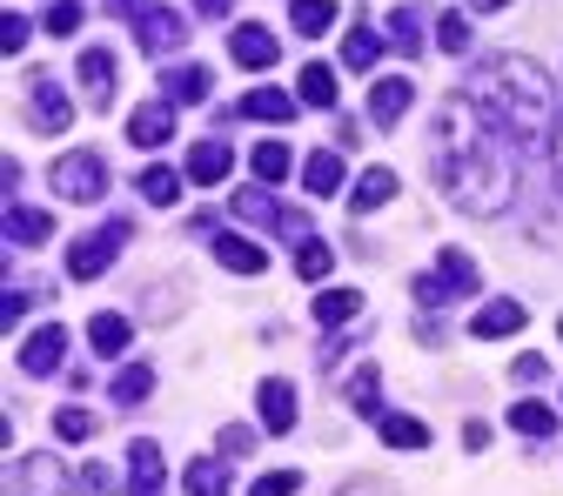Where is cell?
<instances>
[{"label":"cell","instance_id":"f546056e","mask_svg":"<svg viewBox=\"0 0 563 496\" xmlns=\"http://www.w3.org/2000/svg\"><path fill=\"white\" fill-rule=\"evenodd\" d=\"M389 41L376 34V27H356V34H349L342 41V67H356V75H369V67H376V54H383Z\"/></svg>","mask_w":563,"mask_h":496},{"label":"cell","instance_id":"b9f144b4","mask_svg":"<svg viewBox=\"0 0 563 496\" xmlns=\"http://www.w3.org/2000/svg\"><path fill=\"white\" fill-rule=\"evenodd\" d=\"M27 302H34L27 289H8V296H0V329H8V335H14V329L27 322Z\"/></svg>","mask_w":563,"mask_h":496},{"label":"cell","instance_id":"f6af8a7d","mask_svg":"<svg viewBox=\"0 0 563 496\" xmlns=\"http://www.w3.org/2000/svg\"><path fill=\"white\" fill-rule=\"evenodd\" d=\"M275 235L302 242V235H309V216H302V208H282V216H275Z\"/></svg>","mask_w":563,"mask_h":496},{"label":"cell","instance_id":"ffe728a7","mask_svg":"<svg viewBox=\"0 0 563 496\" xmlns=\"http://www.w3.org/2000/svg\"><path fill=\"white\" fill-rule=\"evenodd\" d=\"M302 188H309V195H335V188H342V155H335V148H316V155L302 162Z\"/></svg>","mask_w":563,"mask_h":496},{"label":"cell","instance_id":"836d02e7","mask_svg":"<svg viewBox=\"0 0 563 496\" xmlns=\"http://www.w3.org/2000/svg\"><path fill=\"white\" fill-rule=\"evenodd\" d=\"M141 195H148L155 208H175L181 201V175L175 168H141Z\"/></svg>","mask_w":563,"mask_h":496},{"label":"cell","instance_id":"d4e9b609","mask_svg":"<svg viewBox=\"0 0 563 496\" xmlns=\"http://www.w3.org/2000/svg\"><path fill=\"white\" fill-rule=\"evenodd\" d=\"M148 389H155V363H128V370L114 376V389H108V396H114L121 409H134V403H148Z\"/></svg>","mask_w":563,"mask_h":496},{"label":"cell","instance_id":"1f68e13d","mask_svg":"<svg viewBox=\"0 0 563 496\" xmlns=\"http://www.w3.org/2000/svg\"><path fill=\"white\" fill-rule=\"evenodd\" d=\"M510 430L550 443V437H556V409H543V403H517V409H510Z\"/></svg>","mask_w":563,"mask_h":496},{"label":"cell","instance_id":"3957f363","mask_svg":"<svg viewBox=\"0 0 563 496\" xmlns=\"http://www.w3.org/2000/svg\"><path fill=\"white\" fill-rule=\"evenodd\" d=\"M483 289V268L463 255V249H437V268L416 282V302H430V309H443L450 296H476Z\"/></svg>","mask_w":563,"mask_h":496},{"label":"cell","instance_id":"d6986e66","mask_svg":"<svg viewBox=\"0 0 563 496\" xmlns=\"http://www.w3.org/2000/svg\"><path fill=\"white\" fill-rule=\"evenodd\" d=\"M396 195V168H363L356 175V195H349V208H356V216H369V208H383Z\"/></svg>","mask_w":563,"mask_h":496},{"label":"cell","instance_id":"603a6c76","mask_svg":"<svg viewBox=\"0 0 563 496\" xmlns=\"http://www.w3.org/2000/svg\"><path fill=\"white\" fill-rule=\"evenodd\" d=\"M242 114H249V121H275V128H282V121H296V101L282 95V88H255V95H242Z\"/></svg>","mask_w":563,"mask_h":496},{"label":"cell","instance_id":"60d3db41","mask_svg":"<svg viewBox=\"0 0 563 496\" xmlns=\"http://www.w3.org/2000/svg\"><path fill=\"white\" fill-rule=\"evenodd\" d=\"M75 489H88V496H114V470H101V463H81V470H75Z\"/></svg>","mask_w":563,"mask_h":496},{"label":"cell","instance_id":"ab89813d","mask_svg":"<svg viewBox=\"0 0 563 496\" xmlns=\"http://www.w3.org/2000/svg\"><path fill=\"white\" fill-rule=\"evenodd\" d=\"M216 450L222 456H249L255 450V430H249V422H229V430H216Z\"/></svg>","mask_w":563,"mask_h":496},{"label":"cell","instance_id":"cb8c5ba5","mask_svg":"<svg viewBox=\"0 0 563 496\" xmlns=\"http://www.w3.org/2000/svg\"><path fill=\"white\" fill-rule=\"evenodd\" d=\"M0 229H8V242H47V235H54V216H41V208H21V201H14Z\"/></svg>","mask_w":563,"mask_h":496},{"label":"cell","instance_id":"74e56055","mask_svg":"<svg viewBox=\"0 0 563 496\" xmlns=\"http://www.w3.org/2000/svg\"><path fill=\"white\" fill-rule=\"evenodd\" d=\"M188 496H229V463H195L188 470Z\"/></svg>","mask_w":563,"mask_h":496},{"label":"cell","instance_id":"f5cc1de1","mask_svg":"<svg viewBox=\"0 0 563 496\" xmlns=\"http://www.w3.org/2000/svg\"><path fill=\"white\" fill-rule=\"evenodd\" d=\"M556 188H563V121H556Z\"/></svg>","mask_w":563,"mask_h":496},{"label":"cell","instance_id":"83f0119b","mask_svg":"<svg viewBox=\"0 0 563 496\" xmlns=\"http://www.w3.org/2000/svg\"><path fill=\"white\" fill-rule=\"evenodd\" d=\"M128 335H134V322H128V316H108V309H101V316L88 322V342L101 349V356H121V349H128Z\"/></svg>","mask_w":563,"mask_h":496},{"label":"cell","instance_id":"5bb4252c","mask_svg":"<svg viewBox=\"0 0 563 496\" xmlns=\"http://www.w3.org/2000/svg\"><path fill=\"white\" fill-rule=\"evenodd\" d=\"M262 430H268V437H289V430H296V389L282 383V376L262 383Z\"/></svg>","mask_w":563,"mask_h":496},{"label":"cell","instance_id":"bcb514c9","mask_svg":"<svg viewBox=\"0 0 563 496\" xmlns=\"http://www.w3.org/2000/svg\"><path fill=\"white\" fill-rule=\"evenodd\" d=\"M0 47H8V54H21V47H27V21H21V14L0 21Z\"/></svg>","mask_w":563,"mask_h":496},{"label":"cell","instance_id":"ee69618b","mask_svg":"<svg viewBox=\"0 0 563 496\" xmlns=\"http://www.w3.org/2000/svg\"><path fill=\"white\" fill-rule=\"evenodd\" d=\"M81 27V0H54L47 8V34H75Z\"/></svg>","mask_w":563,"mask_h":496},{"label":"cell","instance_id":"277c9868","mask_svg":"<svg viewBox=\"0 0 563 496\" xmlns=\"http://www.w3.org/2000/svg\"><path fill=\"white\" fill-rule=\"evenodd\" d=\"M47 181H54V195H67V201H101V195H108V162L88 155V148H75V155L54 162Z\"/></svg>","mask_w":563,"mask_h":496},{"label":"cell","instance_id":"f907efd6","mask_svg":"<svg viewBox=\"0 0 563 496\" xmlns=\"http://www.w3.org/2000/svg\"><path fill=\"white\" fill-rule=\"evenodd\" d=\"M342 496H396V489H389V483H369V476H356V483H349Z\"/></svg>","mask_w":563,"mask_h":496},{"label":"cell","instance_id":"f35d334b","mask_svg":"<svg viewBox=\"0 0 563 496\" xmlns=\"http://www.w3.org/2000/svg\"><path fill=\"white\" fill-rule=\"evenodd\" d=\"M437 47H443V54H470V21H463V14H443V21H437Z\"/></svg>","mask_w":563,"mask_h":496},{"label":"cell","instance_id":"2e32d148","mask_svg":"<svg viewBox=\"0 0 563 496\" xmlns=\"http://www.w3.org/2000/svg\"><path fill=\"white\" fill-rule=\"evenodd\" d=\"M216 262H222L229 275H262V268H268V249H255L249 235H216Z\"/></svg>","mask_w":563,"mask_h":496},{"label":"cell","instance_id":"d590c367","mask_svg":"<svg viewBox=\"0 0 563 496\" xmlns=\"http://www.w3.org/2000/svg\"><path fill=\"white\" fill-rule=\"evenodd\" d=\"M235 216H242V222H262V229H275V216H282V208H275L262 188H235Z\"/></svg>","mask_w":563,"mask_h":496},{"label":"cell","instance_id":"52a82bcc","mask_svg":"<svg viewBox=\"0 0 563 496\" xmlns=\"http://www.w3.org/2000/svg\"><path fill=\"white\" fill-rule=\"evenodd\" d=\"M60 363H67V329H60V322L34 329V335L21 342V370H27V376H54Z\"/></svg>","mask_w":563,"mask_h":496},{"label":"cell","instance_id":"9a60e30c","mask_svg":"<svg viewBox=\"0 0 563 496\" xmlns=\"http://www.w3.org/2000/svg\"><path fill=\"white\" fill-rule=\"evenodd\" d=\"M523 322H530V309H523V302H489V309H476V316H470V335H476V342H497V335H517Z\"/></svg>","mask_w":563,"mask_h":496},{"label":"cell","instance_id":"681fc988","mask_svg":"<svg viewBox=\"0 0 563 496\" xmlns=\"http://www.w3.org/2000/svg\"><path fill=\"white\" fill-rule=\"evenodd\" d=\"M463 450H489V422H463Z\"/></svg>","mask_w":563,"mask_h":496},{"label":"cell","instance_id":"db71d44e","mask_svg":"<svg viewBox=\"0 0 563 496\" xmlns=\"http://www.w3.org/2000/svg\"><path fill=\"white\" fill-rule=\"evenodd\" d=\"M470 8H483V14H489V8H510V0H470Z\"/></svg>","mask_w":563,"mask_h":496},{"label":"cell","instance_id":"7402d4cb","mask_svg":"<svg viewBox=\"0 0 563 496\" xmlns=\"http://www.w3.org/2000/svg\"><path fill=\"white\" fill-rule=\"evenodd\" d=\"M356 316H363V296L356 289H322L316 296V322L322 329H342V322H356Z\"/></svg>","mask_w":563,"mask_h":496},{"label":"cell","instance_id":"e575fe53","mask_svg":"<svg viewBox=\"0 0 563 496\" xmlns=\"http://www.w3.org/2000/svg\"><path fill=\"white\" fill-rule=\"evenodd\" d=\"M376 396H383V376H376V363H363L356 376H349V403H356V416L376 422Z\"/></svg>","mask_w":563,"mask_h":496},{"label":"cell","instance_id":"4dcf8cb0","mask_svg":"<svg viewBox=\"0 0 563 496\" xmlns=\"http://www.w3.org/2000/svg\"><path fill=\"white\" fill-rule=\"evenodd\" d=\"M383 41H389L396 54H422V14H416V8H396L389 27H383Z\"/></svg>","mask_w":563,"mask_h":496},{"label":"cell","instance_id":"44dd1931","mask_svg":"<svg viewBox=\"0 0 563 496\" xmlns=\"http://www.w3.org/2000/svg\"><path fill=\"white\" fill-rule=\"evenodd\" d=\"M335 14H342L335 0H296V8H289V27H296V34H309V41H322V34L335 27Z\"/></svg>","mask_w":563,"mask_h":496},{"label":"cell","instance_id":"30bf717a","mask_svg":"<svg viewBox=\"0 0 563 496\" xmlns=\"http://www.w3.org/2000/svg\"><path fill=\"white\" fill-rule=\"evenodd\" d=\"M128 141L134 148H162V141H175V101H148L128 114Z\"/></svg>","mask_w":563,"mask_h":496},{"label":"cell","instance_id":"6da1fadb","mask_svg":"<svg viewBox=\"0 0 563 496\" xmlns=\"http://www.w3.org/2000/svg\"><path fill=\"white\" fill-rule=\"evenodd\" d=\"M430 175L463 216H504L517 181H523L517 134L476 95H450L437 108V128H430Z\"/></svg>","mask_w":563,"mask_h":496},{"label":"cell","instance_id":"e0dca14e","mask_svg":"<svg viewBox=\"0 0 563 496\" xmlns=\"http://www.w3.org/2000/svg\"><path fill=\"white\" fill-rule=\"evenodd\" d=\"M162 88H168V101L175 108H188V101H208V88H216V75H208V67H168V75H162Z\"/></svg>","mask_w":563,"mask_h":496},{"label":"cell","instance_id":"9c48e42d","mask_svg":"<svg viewBox=\"0 0 563 496\" xmlns=\"http://www.w3.org/2000/svg\"><path fill=\"white\" fill-rule=\"evenodd\" d=\"M128 489H134V496H162V489H168L162 443H148V437H141V443L128 450Z\"/></svg>","mask_w":563,"mask_h":496},{"label":"cell","instance_id":"8d00e7d4","mask_svg":"<svg viewBox=\"0 0 563 496\" xmlns=\"http://www.w3.org/2000/svg\"><path fill=\"white\" fill-rule=\"evenodd\" d=\"M329 268H335V249H329V242H302L296 275H302V282H329Z\"/></svg>","mask_w":563,"mask_h":496},{"label":"cell","instance_id":"d6a6232c","mask_svg":"<svg viewBox=\"0 0 563 496\" xmlns=\"http://www.w3.org/2000/svg\"><path fill=\"white\" fill-rule=\"evenodd\" d=\"M95 422H101L95 409H81V403H67V409L54 416V437H60V443H88V437H95Z\"/></svg>","mask_w":563,"mask_h":496},{"label":"cell","instance_id":"f1b7e54d","mask_svg":"<svg viewBox=\"0 0 563 496\" xmlns=\"http://www.w3.org/2000/svg\"><path fill=\"white\" fill-rule=\"evenodd\" d=\"M249 168H255V181H268V188H275L296 162H289V148H282V141H255V148H249Z\"/></svg>","mask_w":563,"mask_h":496},{"label":"cell","instance_id":"816d5d0a","mask_svg":"<svg viewBox=\"0 0 563 496\" xmlns=\"http://www.w3.org/2000/svg\"><path fill=\"white\" fill-rule=\"evenodd\" d=\"M195 14H208V21H222V14H235V0H195Z\"/></svg>","mask_w":563,"mask_h":496},{"label":"cell","instance_id":"8fae6325","mask_svg":"<svg viewBox=\"0 0 563 496\" xmlns=\"http://www.w3.org/2000/svg\"><path fill=\"white\" fill-rule=\"evenodd\" d=\"M229 54H235V67H255V75H262V67H275V34L262 27V21H242L235 34H229Z\"/></svg>","mask_w":563,"mask_h":496},{"label":"cell","instance_id":"ba28073f","mask_svg":"<svg viewBox=\"0 0 563 496\" xmlns=\"http://www.w3.org/2000/svg\"><path fill=\"white\" fill-rule=\"evenodd\" d=\"M134 27H141V34H134V41H141V54H175V47L188 41V21H181L175 8H148Z\"/></svg>","mask_w":563,"mask_h":496},{"label":"cell","instance_id":"c3c4849f","mask_svg":"<svg viewBox=\"0 0 563 496\" xmlns=\"http://www.w3.org/2000/svg\"><path fill=\"white\" fill-rule=\"evenodd\" d=\"M148 8H155V0H108V14H121V21H141Z\"/></svg>","mask_w":563,"mask_h":496},{"label":"cell","instance_id":"ac0fdd59","mask_svg":"<svg viewBox=\"0 0 563 496\" xmlns=\"http://www.w3.org/2000/svg\"><path fill=\"white\" fill-rule=\"evenodd\" d=\"M114 75H121V67H114L108 47H88V54H81V81H88V95H95L101 108L114 101Z\"/></svg>","mask_w":563,"mask_h":496},{"label":"cell","instance_id":"7a4b0ae2","mask_svg":"<svg viewBox=\"0 0 563 496\" xmlns=\"http://www.w3.org/2000/svg\"><path fill=\"white\" fill-rule=\"evenodd\" d=\"M470 95L497 114L517 141H537L550 121H556V88L543 81V67L530 54H497V60H483V75L470 81Z\"/></svg>","mask_w":563,"mask_h":496},{"label":"cell","instance_id":"7dc6e473","mask_svg":"<svg viewBox=\"0 0 563 496\" xmlns=\"http://www.w3.org/2000/svg\"><path fill=\"white\" fill-rule=\"evenodd\" d=\"M543 376H550L543 356H517V383H543Z\"/></svg>","mask_w":563,"mask_h":496},{"label":"cell","instance_id":"4fadbf2b","mask_svg":"<svg viewBox=\"0 0 563 496\" xmlns=\"http://www.w3.org/2000/svg\"><path fill=\"white\" fill-rule=\"evenodd\" d=\"M229 168H235V155H229V141H195L188 148V181H201V188H216V181H229Z\"/></svg>","mask_w":563,"mask_h":496},{"label":"cell","instance_id":"8992f818","mask_svg":"<svg viewBox=\"0 0 563 496\" xmlns=\"http://www.w3.org/2000/svg\"><path fill=\"white\" fill-rule=\"evenodd\" d=\"M67 121H75V101H67L47 75H34L27 81V128H41V134H60Z\"/></svg>","mask_w":563,"mask_h":496},{"label":"cell","instance_id":"7c38bea8","mask_svg":"<svg viewBox=\"0 0 563 496\" xmlns=\"http://www.w3.org/2000/svg\"><path fill=\"white\" fill-rule=\"evenodd\" d=\"M409 101H416V81H402V75H383V81L369 88V121H376V128H396V121L409 114Z\"/></svg>","mask_w":563,"mask_h":496},{"label":"cell","instance_id":"4316f807","mask_svg":"<svg viewBox=\"0 0 563 496\" xmlns=\"http://www.w3.org/2000/svg\"><path fill=\"white\" fill-rule=\"evenodd\" d=\"M296 88H302V108H335V67L329 60H309Z\"/></svg>","mask_w":563,"mask_h":496},{"label":"cell","instance_id":"5b68a950","mask_svg":"<svg viewBox=\"0 0 563 496\" xmlns=\"http://www.w3.org/2000/svg\"><path fill=\"white\" fill-rule=\"evenodd\" d=\"M128 235H134V229H128L121 216H114V222H101L95 235H81L75 249H67V275H75V282H95V275L121 255V242H128Z\"/></svg>","mask_w":563,"mask_h":496},{"label":"cell","instance_id":"7bdbcfd3","mask_svg":"<svg viewBox=\"0 0 563 496\" xmlns=\"http://www.w3.org/2000/svg\"><path fill=\"white\" fill-rule=\"evenodd\" d=\"M302 489V470H275V476H262L249 496H296Z\"/></svg>","mask_w":563,"mask_h":496},{"label":"cell","instance_id":"484cf974","mask_svg":"<svg viewBox=\"0 0 563 496\" xmlns=\"http://www.w3.org/2000/svg\"><path fill=\"white\" fill-rule=\"evenodd\" d=\"M376 430H383L389 450H422V443H430V422H422V416H383Z\"/></svg>","mask_w":563,"mask_h":496}]
</instances>
